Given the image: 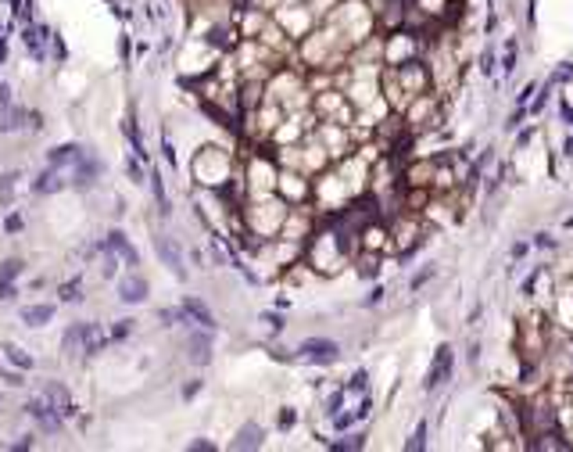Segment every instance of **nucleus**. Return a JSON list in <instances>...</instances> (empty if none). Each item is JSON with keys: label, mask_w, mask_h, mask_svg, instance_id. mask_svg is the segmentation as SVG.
<instances>
[{"label": "nucleus", "mask_w": 573, "mask_h": 452, "mask_svg": "<svg viewBox=\"0 0 573 452\" xmlns=\"http://www.w3.org/2000/svg\"><path fill=\"white\" fill-rule=\"evenodd\" d=\"M194 176H197L204 187H215V191H222V187L233 180V158H230V151H222V147H201L197 158H194Z\"/></svg>", "instance_id": "1"}, {"label": "nucleus", "mask_w": 573, "mask_h": 452, "mask_svg": "<svg viewBox=\"0 0 573 452\" xmlns=\"http://www.w3.org/2000/svg\"><path fill=\"white\" fill-rule=\"evenodd\" d=\"M315 14H319V11H315L308 0H291V4H280V11H276L273 22H276L291 40H305L312 29H315Z\"/></svg>", "instance_id": "2"}, {"label": "nucleus", "mask_w": 573, "mask_h": 452, "mask_svg": "<svg viewBox=\"0 0 573 452\" xmlns=\"http://www.w3.org/2000/svg\"><path fill=\"white\" fill-rule=\"evenodd\" d=\"M297 359L315 363V366H333V363L341 359V345H337V341H330V337H305L297 345Z\"/></svg>", "instance_id": "3"}, {"label": "nucleus", "mask_w": 573, "mask_h": 452, "mask_svg": "<svg viewBox=\"0 0 573 452\" xmlns=\"http://www.w3.org/2000/svg\"><path fill=\"white\" fill-rule=\"evenodd\" d=\"M452 370H455V352H452V345H441V348L434 352V363H430V370H426L423 392H426V395H434L441 384H448V381H452Z\"/></svg>", "instance_id": "4"}, {"label": "nucleus", "mask_w": 573, "mask_h": 452, "mask_svg": "<svg viewBox=\"0 0 573 452\" xmlns=\"http://www.w3.org/2000/svg\"><path fill=\"white\" fill-rule=\"evenodd\" d=\"M25 413L36 420V427L43 431V434H58L61 431V424H65V416H61L51 402H47V395L43 392H36V395H29V402H25Z\"/></svg>", "instance_id": "5"}, {"label": "nucleus", "mask_w": 573, "mask_h": 452, "mask_svg": "<svg viewBox=\"0 0 573 452\" xmlns=\"http://www.w3.org/2000/svg\"><path fill=\"white\" fill-rule=\"evenodd\" d=\"M101 173H104L101 158H97V154H90V151H83V154H79V162L72 165V180L69 183L75 187V191H90V187L101 180Z\"/></svg>", "instance_id": "6"}, {"label": "nucleus", "mask_w": 573, "mask_h": 452, "mask_svg": "<svg viewBox=\"0 0 573 452\" xmlns=\"http://www.w3.org/2000/svg\"><path fill=\"white\" fill-rule=\"evenodd\" d=\"M154 248H158V259L165 262V266L176 273V280H186V259H183V248L176 241H169L165 233H158L154 237Z\"/></svg>", "instance_id": "7"}, {"label": "nucleus", "mask_w": 573, "mask_h": 452, "mask_svg": "<svg viewBox=\"0 0 573 452\" xmlns=\"http://www.w3.org/2000/svg\"><path fill=\"white\" fill-rule=\"evenodd\" d=\"M186 359L194 366H208L212 363V331L208 326H197V331L186 337Z\"/></svg>", "instance_id": "8"}, {"label": "nucleus", "mask_w": 573, "mask_h": 452, "mask_svg": "<svg viewBox=\"0 0 573 452\" xmlns=\"http://www.w3.org/2000/svg\"><path fill=\"white\" fill-rule=\"evenodd\" d=\"M104 252L119 255V259H122V266H130V270H136V266H140L136 248L130 244V237H125L122 230H108V233H104Z\"/></svg>", "instance_id": "9"}, {"label": "nucleus", "mask_w": 573, "mask_h": 452, "mask_svg": "<svg viewBox=\"0 0 573 452\" xmlns=\"http://www.w3.org/2000/svg\"><path fill=\"white\" fill-rule=\"evenodd\" d=\"M40 392L47 395V402H51V406L65 416V420H72V416H79V406L72 402V395H69V388L65 384H58V381H47Z\"/></svg>", "instance_id": "10"}, {"label": "nucleus", "mask_w": 573, "mask_h": 452, "mask_svg": "<svg viewBox=\"0 0 573 452\" xmlns=\"http://www.w3.org/2000/svg\"><path fill=\"white\" fill-rule=\"evenodd\" d=\"M47 36H51L47 25H36V22L22 25V43H25V51L33 54V61H47Z\"/></svg>", "instance_id": "11"}, {"label": "nucleus", "mask_w": 573, "mask_h": 452, "mask_svg": "<svg viewBox=\"0 0 573 452\" xmlns=\"http://www.w3.org/2000/svg\"><path fill=\"white\" fill-rule=\"evenodd\" d=\"M119 298H122L125 305H140V302H147V280H143L140 273L122 276V280H119Z\"/></svg>", "instance_id": "12"}, {"label": "nucleus", "mask_w": 573, "mask_h": 452, "mask_svg": "<svg viewBox=\"0 0 573 452\" xmlns=\"http://www.w3.org/2000/svg\"><path fill=\"white\" fill-rule=\"evenodd\" d=\"M29 126V112L22 104H4L0 108V133H19V130H25Z\"/></svg>", "instance_id": "13"}, {"label": "nucleus", "mask_w": 573, "mask_h": 452, "mask_svg": "<svg viewBox=\"0 0 573 452\" xmlns=\"http://www.w3.org/2000/svg\"><path fill=\"white\" fill-rule=\"evenodd\" d=\"M79 334H83V355H97L108 345V331L101 323H79Z\"/></svg>", "instance_id": "14"}, {"label": "nucleus", "mask_w": 573, "mask_h": 452, "mask_svg": "<svg viewBox=\"0 0 573 452\" xmlns=\"http://www.w3.org/2000/svg\"><path fill=\"white\" fill-rule=\"evenodd\" d=\"M79 154H83V147L79 144H58L47 151V165H54V169H72L79 162Z\"/></svg>", "instance_id": "15"}, {"label": "nucleus", "mask_w": 573, "mask_h": 452, "mask_svg": "<svg viewBox=\"0 0 573 452\" xmlns=\"http://www.w3.org/2000/svg\"><path fill=\"white\" fill-rule=\"evenodd\" d=\"M61 187H69V180L61 176V169H47V173H40L36 180H33V194H54V191H61Z\"/></svg>", "instance_id": "16"}, {"label": "nucleus", "mask_w": 573, "mask_h": 452, "mask_svg": "<svg viewBox=\"0 0 573 452\" xmlns=\"http://www.w3.org/2000/svg\"><path fill=\"white\" fill-rule=\"evenodd\" d=\"M183 309H186L190 323H197V326H208V331H215V316H212V309L204 305L201 298H183Z\"/></svg>", "instance_id": "17"}, {"label": "nucleus", "mask_w": 573, "mask_h": 452, "mask_svg": "<svg viewBox=\"0 0 573 452\" xmlns=\"http://www.w3.org/2000/svg\"><path fill=\"white\" fill-rule=\"evenodd\" d=\"M125 136H130V144H133V154L147 165L151 162V154H147V147H143V136H140V122H136V112H130L125 115Z\"/></svg>", "instance_id": "18"}, {"label": "nucleus", "mask_w": 573, "mask_h": 452, "mask_svg": "<svg viewBox=\"0 0 573 452\" xmlns=\"http://www.w3.org/2000/svg\"><path fill=\"white\" fill-rule=\"evenodd\" d=\"M262 442H265V427H258V424H244L241 434H236L230 445H233V449H258Z\"/></svg>", "instance_id": "19"}, {"label": "nucleus", "mask_w": 573, "mask_h": 452, "mask_svg": "<svg viewBox=\"0 0 573 452\" xmlns=\"http://www.w3.org/2000/svg\"><path fill=\"white\" fill-rule=\"evenodd\" d=\"M147 183H151V194H154V201H158V212L165 215H172V205H169V194H165V180H162V173L158 169H151V176H147Z\"/></svg>", "instance_id": "20"}, {"label": "nucleus", "mask_w": 573, "mask_h": 452, "mask_svg": "<svg viewBox=\"0 0 573 452\" xmlns=\"http://www.w3.org/2000/svg\"><path fill=\"white\" fill-rule=\"evenodd\" d=\"M54 320V305H25L22 309V323L25 326H43Z\"/></svg>", "instance_id": "21"}, {"label": "nucleus", "mask_w": 573, "mask_h": 452, "mask_svg": "<svg viewBox=\"0 0 573 452\" xmlns=\"http://www.w3.org/2000/svg\"><path fill=\"white\" fill-rule=\"evenodd\" d=\"M83 291H86L83 276H72V280H65V284L58 287V298L69 302V305H79V302H83Z\"/></svg>", "instance_id": "22"}, {"label": "nucleus", "mask_w": 573, "mask_h": 452, "mask_svg": "<svg viewBox=\"0 0 573 452\" xmlns=\"http://www.w3.org/2000/svg\"><path fill=\"white\" fill-rule=\"evenodd\" d=\"M4 355H8V363H11V366H19V370H33V366H36L33 355H29L25 348H19V345H11V341L4 345Z\"/></svg>", "instance_id": "23"}, {"label": "nucleus", "mask_w": 573, "mask_h": 452, "mask_svg": "<svg viewBox=\"0 0 573 452\" xmlns=\"http://www.w3.org/2000/svg\"><path fill=\"white\" fill-rule=\"evenodd\" d=\"M426 431H430V420L423 416L419 424H416V431L409 434V442H405V449L409 452H419V449H426Z\"/></svg>", "instance_id": "24"}, {"label": "nucleus", "mask_w": 573, "mask_h": 452, "mask_svg": "<svg viewBox=\"0 0 573 452\" xmlns=\"http://www.w3.org/2000/svg\"><path fill=\"white\" fill-rule=\"evenodd\" d=\"M158 320H162L165 326H180V323H190V316H186V309H183V305H169V309H162V313H158Z\"/></svg>", "instance_id": "25"}, {"label": "nucleus", "mask_w": 573, "mask_h": 452, "mask_svg": "<svg viewBox=\"0 0 573 452\" xmlns=\"http://www.w3.org/2000/svg\"><path fill=\"white\" fill-rule=\"evenodd\" d=\"M14 183H19V173H0V205H11L14 201Z\"/></svg>", "instance_id": "26"}, {"label": "nucleus", "mask_w": 573, "mask_h": 452, "mask_svg": "<svg viewBox=\"0 0 573 452\" xmlns=\"http://www.w3.org/2000/svg\"><path fill=\"white\" fill-rule=\"evenodd\" d=\"M61 348H65L69 355L83 352V334H79V323H72L69 331H65V337H61Z\"/></svg>", "instance_id": "27"}, {"label": "nucleus", "mask_w": 573, "mask_h": 452, "mask_svg": "<svg viewBox=\"0 0 573 452\" xmlns=\"http://www.w3.org/2000/svg\"><path fill=\"white\" fill-rule=\"evenodd\" d=\"M362 445H365V434H362V431L348 434V438H341V442H330L333 452H355V449H362Z\"/></svg>", "instance_id": "28"}, {"label": "nucleus", "mask_w": 573, "mask_h": 452, "mask_svg": "<svg viewBox=\"0 0 573 452\" xmlns=\"http://www.w3.org/2000/svg\"><path fill=\"white\" fill-rule=\"evenodd\" d=\"M516 54H520L516 40H505V54H502V75H513V72H516Z\"/></svg>", "instance_id": "29"}, {"label": "nucleus", "mask_w": 573, "mask_h": 452, "mask_svg": "<svg viewBox=\"0 0 573 452\" xmlns=\"http://www.w3.org/2000/svg\"><path fill=\"white\" fill-rule=\"evenodd\" d=\"M22 270H25V262L22 259H8V262H0V280H19L22 276Z\"/></svg>", "instance_id": "30"}, {"label": "nucleus", "mask_w": 573, "mask_h": 452, "mask_svg": "<svg viewBox=\"0 0 573 452\" xmlns=\"http://www.w3.org/2000/svg\"><path fill=\"white\" fill-rule=\"evenodd\" d=\"M130 334H133V320H119L108 331V341H122V337H130Z\"/></svg>", "instance_id": "31"}, {"label": "nucleus", "mask_w": 573, "mask_h": 452, "mask_svg": "<svg viewBox=\"0 0 573 452\" xmlns=\"http://www.w3.org/2000/svg\"><path fill=\"white\" fill-rule=\"evenodd\" d=\"M125 173H130V180H133L136 187H143V162L136 158V154H133L130 162H125Z\"/></svg>", "instance_id": "32"}, {"label": "nucleus", "mask_w": 573, "mask_h": 452, "mask_svg": "<svg viewBox=\"0 0 573 452\" xmlns=\"http://www.w3.org/2000/svg\"><path fill=\"white\" fill-rule=\"evenodd\" d=\"M534 248H545V252H552V248H559V241H552V233H534Z\"/></svg>", "instance_id": "33"}, {"label": "nucleus", "mask_w": 573, "mask_h": 452, "mask_svg": "<svg viewBox=\"0 0 573 452\" xmlns=\"http://www.w3.org/2000/svg\"><path fill=\"white\" fill-rule=\"evenodd\" d=\"M162 151H165V162H169V165H176V147H172L169 133H162Z\"/></svg>", "instance_id": "34"}, {"label": "nucleus", "mask_w": 573, "mask_h": 452, "mask_svg": "<svg viewBox=\"0 0 573 452\" xmlns=\"http://www.w3.org/2000/svg\"><path fill=\"white\" fill-rule=\"evenodd\" d=\"M14 294H19V291H14L11 280H0V302H14Z\"/></svg>", "instance_id": "35"}, {"label": "nucleus", "mask_w": 573, "mask_h": 452, "mask_svg": "<svg viewBox=\"0 0 573 452\" xmlns=\"http://www.w3.org/2000/svg\"><path fill=\"white\" fill-rule=\"evenodd\" d=\"M430 276H434V266H426V270H423L419 276H412V284H409V287H412V291H419V287L426 284V280H430Z\"/></svg>", "instance_id": "36"}, {"label": "nucleus", "mask_w": 573, "mask_h": 452, "mask_svg": "<svg viewBox=\"0 0 573 452\" xmlns=\"http://www.w3.org/2000/svg\"><path fill=\"white\" fill-rule=\"evenodd\" d=\"M294 424H297V413H294V409H291V406H286V409H283V413H280V427H283V431H286V427H294Z\"/></svg>", "instance_id": "37"}, {"label": "nucleus", "mask_w": 573, "mask_h": 452, "mask_svg": "<svg viewBox=\"0 0 573 452\" xmlns=\"http://www.w3.org/2000/svg\"><path fill=\"white\" fill-rule=\"evenodd\" d=\"M480 72L484 75H495V54H491V51H484V58H480Z\"/></svg>", "instance_id": "38"}, {"label": "nucleus", "mask_w": 573, "mask_h": 452, "mask_svg": "<svg viewBox=\"0 0 573 452\" xmlns=\"http://www.w3.org/2000/svg\"><path fill=\"white\" fill-rule=\"evenodd\" d=\"M201 388H204V381H201V377H194V381H190V384H186V388H183V399H186V402H190V399H194V395H197V392H201Z\"/></svg>", "instance_id": "39"}, {"label": "nucleus", "mask_w": 573, "mask_h": 452, "mask_svg": "<svg viewBox=\"0 0 573 452\" xmlns=\"http://www.w3.org/2000/svg\"><path fill=\"white\" fill-rule=\"evenodd\" d=\"M384 294H387L384 287H373V291H369V298H365L362 305H380V302H384Z\"/></svg>", "instance_id": "40"}, {"label": "nucleus", "mask_w": 573, "mask_h": 452, "mask_svg": "<svg viewBox=\"0 0 573 452\" xmlns=\"http://www.w3.org/2000/svg\"><path fill=\"white\" fill-rule=\"evenodd\" d=\"M4 230H8V233H19V230H22V215H8Z\"/></svg>", "instance_id": "41"}, {"label": "nucleus", "mask_w": 573, "mask_h": 452, "mask_svg": "<svg viewBox=\"0 0 573 452\" xmlns=\"http://www.w3.org/2000/svg\"><path fill=\"white\" fill-rule=\"evenodd\" d=\"M555 154H563V158H570V162H573V136H566L563 151H555ZM555 154H552V158H555Z\"/></svg>", "instance_id": "42"}, {"label": "nucleus", "mask_w": 573, "mask_h": 452, "mask_svg": "<svg viewBox=\"0 0 573 452\" xmlns=\"http://www.w3.org/2000/svg\"><path fill=\"white\" fill-rule=\"evenodd\" d=\"M190 449H194V452H215V445H212V442H204V438H197Z\"/></svg>", "instance_id": "43"}, {"label": "nucleus", "mask_w": 573, "mask_h": 452, "mask_svg": "<svg viewBox=\"0 0 573 452\" xmlns=\"http://www.w3.org/2000/svg\"><path fill=\"white\" fill-rule=\"evenodd\" d=\"M4 104H11V86L0 83V108H4Z\"/></svg>", "instance_id": "44"}, {"label": "nucleus", "mask_w": 573, "mask_h": 452, "mask_svg": "<svg viewBox=\"0 0 573 452\" xmlns=\"http://www.w3.org/2000/svg\"><path fill=\"white\" fill-rule=\"evenodd\" d=\"M0 381H8V384H14V388L22 384V377H19V373H0Z\"/></svg>", "instance_id": "45"}, {"label": "nucleus", "mask_w": 573, "mask_h": 452, "mask_svg": "<svg viewBox=\"0 0 573 452\" xmlns=\"http://www.w3.org/2000/svg\"><path fill=\"white\" fill-rule=\"evenodd\" d=\"M8 61V36H0V65Z\"/></svg>", "instance_id": "46"}, {"label": "nucleus", "mask_w": 573, "mask_h": 452, "mask_svg": "<svg viewBox=\"0 0 573 452\" xmlns=\"http://www.w3.org/2000/svg\"><path fill=\"white\" fill-rule=\"evenodd\" d=\"M33 445H36V442H33V438H29V434H25V438H22L19 445H14V449H19V452H25V449H33Z\"/></svg>", "instance_id": "47"}]
</instances>
